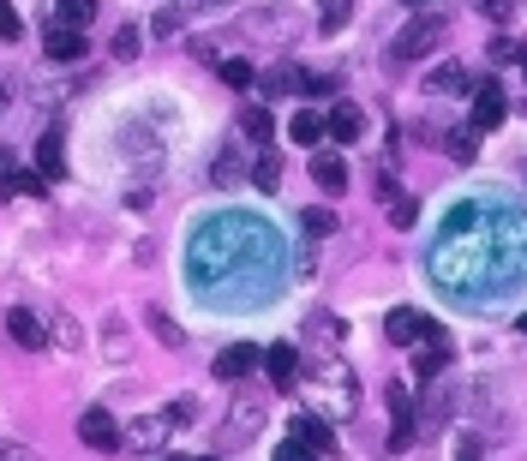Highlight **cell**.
I'll use <instances>...</instances> for the list:
<instances>
[{"label": "cell", "instance_id": "cell-1", "mask_svg": "<svg viewBox=\"0 0 527 461\" xmlns=\"http://www.w3.org/2000/svg\"><path fill=\"white\" fill-rule=\"evenodd\" d=\"M527 270V216L462 204L450 210V228L432 240V282L462 300H492Z\"/></svg>", "mask_w": 527, "mask_h": 461}, {"label": "cell", "instance_id": "cell-2", "mask_svg": "<svg viewBox=\"0 0 527 461\" xmlns=\"http://www.w3.org/2000/svg\"><path fill=\"white\" fill-rule=\"evenodd\" d=\"M186 270H192V294L198 300H234V306H258L282 288V240L246 216H210L192 246H186Z\"/></svg>", "mask_w": 527, "mask_h": 461}, {"label": "cell", "instance_id": "cell-3", "mask_svg": "<svg viewBox=\"0 0 527 461\" xmlns=\"http://www.w3.org/2000/svg\"><path fill=\"white\" fill-rule=\"evenodd\" d=\"M258 432H264V402H258L252 390H240L234 408H228V420L216 426V450H240V444H252Z\"/></svg>", "mask_w": 527, "mask_h": 461}, {"label": "cell", "instance_id": "cell-4", "mask_svg": "<svg viewBox=\"0 0 527 461\" xmlns=\"http://www.w3.org/2000/svg\"><path fill=\"white\" fill-rule=\"evenodd\" d=\"M444 30H450V24H444L438 12H426V18H414V24H408V30H402L396 42H390V66H408V60H426V54H432V48L444 42Z\"/></svg>", "mask_w": 527, "mask_h": 461}, {"label": "cell", "instance_id": "cell-5", "mask_svg": "<svg viewBox=\"0 0 527 461\" xmlns=\"http://www.w3.org/2000/svg\"><path fill=\"white\" fill-rule=\"evenodd\" d=\"M432 330H438V324H432V318H426L420 306H396V312L384 318V336H390L396 348H420V342H426Z\"/></svg>", "mask_w": 527, "mask_h": 461}, {"label": "cell", "instance_id": "cell-6", "mask_svg": "<svg viewBox=\"0 0 527 461\" xmlns=\"http://www.w3.org/2000/svg\"><path fill=\"white\" fill-rule=\"evenodd\" d=\"M300 24H306V18H300L294 6H270V12H252L240 30H252V36H270V42H288V36H300Z\"/></svg>", "mask_w": 527, "mask_h": 461}, {"label": "cell", "instance_id": "cell-7", "mask_svg": "<svg viewBox=\"0 0 527 461\" xmlns=\"http://www.w3.org/2000/svg\"><path fill=\"white\" fill-rule=\"evenodd\" d=\"M504 114H510V96H504V84H498V78L474 84V132H492V126H504Z\"/></svg>", "mask_w": 527, "mask_h": 461}, {"label": "cell", "instance_id": "cell-8", "mask_svg": "<svg viewBox=\"0 0 527 461\" xmlns=\"http://www.w3.org/2000/svg\"><path fill=\"white\" fill-rule=\"evenodd\" d=\"M168 426H174L168 408H162V414H138V420L120 432V444H132V450H162V444H168Z\"/></svg>", "mask_w": 527, "mask_h": 461}, {"label": "cell", "instance_id": "cell-9", "mask_svg": "<svg viewBox=\"0 0 527 461\" xmlns=\"http://www.w3.org/2000/svg\"><path fill=\"white\" fill-rule=\"evenodd\" d=\"M6 330H12L18 348H48V318L30 312V306H12V312H6Z\"/></svg>", "mask_w": 527, "mask_h": 461}, {"label": "cell", "instance_id": "cell-10", "mask_svg": "<svg viewBox=\"0 0 527 461\" xmlns=\"http://www.w3.org/2000/svg\"><path fill=\"white\" fill-rule=\"evenodd\" d=\"M324 120H330V138H336V144H360V138H366V108H360V102H336Z\"/></svg>", "mask_w": 527, "mask_h": 461}, {"label": "cell", "instance_id": "cell-11", "mask_svg": "<svg viewBox=\"0 0 527 461\" xmlns=\"http://www.w3.org/2000/svg\"><path fill=\"white\" fill-rule=\"evenodd\" d=\"M288 138H294V144H300V150H318V144H324V138H330V120H324V114H318V108H312V102H306V108H300V114H294V120H288Z\"/></svg>", "mask_w": 527, "mask_h": 461}, {"label": "cell", "instance_id": "cell-12", "mask_svg": "<svg viewBox=\"0 0 527 461\" xmlns=\"http://www.w3.org/2000/svg\"><path fill=\"white\" fill-rule=\"evenodd\" d=\"M450 360H456V342H450L444 330H432V336L420 342V378H444Z\"/></svg>", "mask_w": 527, "mask_h": 461}, {"label": "cell", "instance_id": "cell-13", "mask_svg": "<svg viewBox=\"0 0 527 461\" xmlns=\"http://www.w3.org/2000/svg\"><path fill=\"white\" fill-rule=\"evenodd\" d=\"M78 438H84L90 450H120V426H114V414H102V408H90V414L78 420Z\"/></svg>", "mask_w": 527, "mask_h": 461}, {"label": "cell", "instance_id": "cell-14", "mask_svg": "<svg viewBox=\"0 0 527 461\" xmlns=\"http://www.w3.org/2000/svg\"><path fill=\"white\" fill-rule=\"evenodd\" d=\"M312 174H318V186H324L330 198L348 192V162H342L336 150H312Z\"/></svg>", "mask_w": 527, "mask_h": 461}, {"label": "cell", "instance_id": "cell-15", "mask_svg": "<svg viewBox=\"0 0 527 461\" xmlns=\"http://www.w3.org/2000/svg\"><path fill=\"white\" fill-rule=\"evenodd\" d=\"M252 366H264V354H258V348H246V342H240V348H222V354H216V378H228V384L252 378Z\"/></svg>", "mask_w": 527, "mask_h": 461}, {"label": "cell", "instance_id": "cell-16", "mask_svg": "<svg viewBox=\"0 0 527 461\" xmlns=\"http://www.w3.org/2000/svg\"><path fill=\"white\" fill-rule=\"evenodd\" d=\"M42 48H48V60H84V30L78 24H54L42 36Z\"/></svg>", "mask_w": 527, "mask_h": 461}, {"label": "cell", "instance_id": "cell-17", "mask_svg": "<svg viewBox=\"0 0 527 461\" xmlns=\"http://www.w3.org/2000/svg\"><path fill=\"white\" fill-rule=\"evenodd\" d=\"M264 366H270V384H276V390H294V384H300V354H294L288 342H276V348L264 354Z\"/></svg>", "mask_w": 527, "mask_h": 461}, {"label": "cell", "instance_id": "cell-18", "mask_svg": "<svg viewBox=\"0 0 527 461\" xmlns=\"http://www.w3.org/2000/svg\"><path fill=\"white\" fill-rule=\"evenodd\" d=\"M390 414H396V432H390V450H408L414 444V402L402 384H390Z\"/></svg>", "mask_w": 527, "mask_h": 461}, {"label": "cell", "instance_id": "cell-19", "mask_svg": "<svg viewBox=\"0 0 527 461\" xmlns=\"http://www.w3.org/2000/svg\"><path fill=\"white\" fill-rule=\"evenodd\" d=\"M294 438H300L312 456H330V450H336V432H330L318 414H300V420H294Z\"/></svg>", "mask_w": 527, "mask_h": 461}, {"label": "cell", "instance_id": "cell-20", "mask_svg": "<svg viewBox=\"0 0 527 461\" xmlns=\"http://www.w3.org/2000/svg\"><path fill=\"white\" fill-rule=\"evenodd\" d=\"M300 66H276V72H264V102H276V96H300Z\"/></svg>", "mask_w": 527, "mask_h": 461}, {"label": "cell", "instance_id": "cell-21", "mask_svg": "<svg viewBox=\"0 0 527 461\" xmlns=\"http://www.w3.org/2000/svg\"><path fill=\"white\" fill-rule=\"evenodd\" d=\"M36 168H42V180H60V174H66V156H60V132H42V144H36Z\"/></svg>", "mask_w": 527, "mask_h": 461}, {"label": "cell", "instance_id": "cell-22", "mask_svg": "<svg viewBox=\"0 0 527 461\" xmlns=\"http://www.w3.org/2000/svg\"><path fill=\"white\" fill-rule=\"evenodd\" d=\"M468 90H474V78L462 66H438L432 72V96H468Z\"/></svg>", "mask_w": 527, "mask_h": 461}, {"label": "cell", "instance_id": "cell-23", "mask_svg": "<svg viewBox=\"0 0 527 461\" xmlns=\"http://www.w3.org/2000/svg\"><path fill=\"white\" fill-rule=\"evenodd\" d=\"M240 132H246L252 144H264V150H270V132H276V120H270V102H264V108H246V114H240Z\"/></svg>", "mask_w": 527, "mask_h": 461}, {"label": "cell", "instance_id": "cell-24", "mask_svg": "<svg viewBox=\"0 0 527 461\" xmlns=\"http://www.w3.org/2000/svg\"><path fill=\"white\" fill-rule=\"evenodd\" d=\"M252 186H258V192H276V186H282V162H276V150H264V156L252 162Z\"/></svg>", "mask_w": 527, "mask_h": 461}, {"label": "cell", "instance_id": "cell-25", "mask_svg": "<svg viewBox=\"0 0 527 461\" xmlns=\"http://www.w3.org/2000/svg\"><path fill=\"white\" fill-rule=\"evenodd\" d=\"M252 78H258L252 60H222V84H228V90H252Z\"/></svg>", "mask_w": 527, "mask_h": 461}, {"label": "cell", "instance_id": "cell-26", "mask_svg": "<svg viewBox=\"0 0 527 461\" xmlns=\"http://www.w3.org/2000/svg\"><path fill=\"white\" fill-rule=\"evenodd\" d=\"M444 150H450L456 162H474V150H480V132H474V126H468V132H450V138H444Z\"/></svg>", "mask_w": 527, "mask_h": 461}, {"label": "cell", "instance_id": "cell-27", "mask_svg": "<svg viewBox=\"0 0 527 461\" xmlns=\"http://www.w3.org/2000/svg\"><path fill=\"white\" fill-rule=\"evenodd\" d=\"M300 228H306V240H324V234H336V210H306Z\"/></svg>", "mask_w": 527, "mask_h": 461}, {"label": "cell", "instance_id": "cell-28", "mask_svg": "<svg viewBox=\"0 0 527 461\" xmlns=\"http://www.w3.org/2000/svg\"><path fill=\"white\" fill-rule=\"evenodd\" d=\"M54 6H60V24H78V30L96 18V0H54Z\"/></svg>", "mask_w": 527, "mask_h": 461}, {"label": "cell", "instance_id": "cell-29", "mask_svg": "<svg viewBox=\"0 0 527 461\" xmlns=\"http://www.w3.org/2000/svg\"><path fill=\"white\" fill-rule=\"evenodd\" d=\"M180 24H186V6H162V12H156V24H150V30H156V36H162V42H168V36H180Z\"/></svg>", "mask_w": 527, "mask_h": 461}, {"label": "cell", "instance_id": "cell-30", "mask_svg": "<svg viewBox=\"0 0 527 461\" xmlns=\"http://www.w3.org/2000/svg\"><path fill=\"white\" fill-rule=\"evenodd\" d=\"M108 54H114V60H132V54H138V30H132V24H120V30H114V42H108Z\"/></svg>", "mask_w": 527, "mask_h": 461}, {"label": "cell", "instance_id": "cell-31", "mask_svg": "<svg viewBox=\"0 0 527 461\" xmlns=\"http://www.w3.org/2000/svg\"><path fill=\"white\" fill-rule=\"evenodd\" d=\"M150 336H156V342H168V348H180V342H186V330H180V324H168L162 312H150Z\"/></svg>", "mask_w": 527, "mask_h": 461}, {"label": "cell", "instance_id": "cell-32", "mask_svg": "<svg viewBox=\"0 0 527 461\" xmlns=\"http://www.w3.org/2000/svg\"><path fill=\"white\" fill-rule=\"evenodd\" d=\"M414 216H420V204L396 192V198H390V222H396V228H414Z\"/></svg>", "mask_w": 527, "mask_h": 461}, {"label": "cell", "instance_id": "cell-33", "mask_svg": "<svg viewBox=\"0 0 527 461\" xmlns=\"http://www.w3.org/2000/svg\"><path fill=\"white\" fill-rule=\"evenodd\" d=\"M24 186V174H18V156L12 150H0V192H18Z\"/></svg>", "mask_w": 527, "mask_h": 461}, {"label": "cell", "instance_id": "cell-34", "mask_svg": "<svg viewBox=\"0 0 527 461\" xmlns=\"http://www.w3.org/2000/svg\"><path fill=\"white\" fill-rule=\"evenodd\" d=\"M330 90H336V78H324V72H306V78H300V96H306V102H312V96H330Z\"/></svg>", "mask_w": 527, "mask_h": 461}, {"label": "cell", "instance_id": "cell-35", "mask_svg": "<svg viewBox=\"0 0 527 461\" xmlns=\"http://www.w3.org/2000/svg\"><path fill=\"white\" fill-rule=\"evenodd\" d=\"M168 420H174V426H192V420H198V402H192V396L168 402Z\"/></svg>", "mask_w": 527, "mask_h": 461}, {"label": "cell", "instance_id": "cell-36", "mask_svg": "<svg viewBox=\"0 0 527 461\" xmlns=\"http://www.w3.org/2000/svg\"><path fill=\"white\" fill-rule=\"evenodd\" d=\"M324 6V30H342L348 24V0H318Z\"/></svg>", "mask_w": 527, "mask_h": 461}, {"label": "cell", "instance_id": "cell-37", "mask_svg": "<svg viewBox=\"0 0 527 461\" xmlns=\"http://www.w3.org/2000/svg\"><path fill=\"white\" fill-rule=\"evenodd\" d=\"M0 36L12 42V36H24V18L12 12V0H0Z\"/></svg>", "mask_w": 527, "mask_h": 461}, {"label": "cell", "instance_id": "cell-38", "mask_svg": "<svg viewBox=\"0 0 527 461\" xmlns=\"http://www.w3.org/2000/svg\"><path fill=\"white\" fill-rule=\"evenodd\" d=\"M492 60L504 66V60H522V42H510V36H492Z\"/></svg>", "mask_w": 527, "mask_h": 461}, {"label": "cell", "instance_id": "cell-39", "mask_svg": "<svg viewBox=\"0 0 527 461\" xmlns=\"http://www.w3.org/2000/svg\"><path fill=\"white\" fill-rule=\"evenodd\" d=\"M234 168H240V156H234V144H228V150H216V180H240Z\"/></svg>", "mask_w": 527, "mask_h": 461}, {"label": "cell", "instance_id": "cell-40", "mask_svg": "<svg viewBox=\"0 0 527 461\" xmlns=\"http://www.w3.org/2000/svg\"><path fill=\"white\" fill-rule=\"evenodd\" d=\"M480 12H486L492 24H510V12H516V6H510V0H480Z\"/></svg>", "mask_w": 527, "mask_h": 461}, {"label": "cell", "instance_id": "cell-41", "mask_svg": "<svg viewBox=\"0 0 527 461\" xmlns=\"http://www.w3.org/2000/svg\"><path fill=\"white\" fill-rule=\"evenodd\" d=\"M276 461H318V456H312V450H306V444H300V438H288V444H282V450H276Z\"/></svg>", "mask_w": 527, "mask_h": 461}, {"label": "cell", "instance_id": "cell-42", "mask_svg": "<svg viewBox=\"0 0 527 461\" xmlns=\"http://www.w3.org/2000/svg\"><path fill=\"white\" fill-rule=\"evenodd\" d=\"M186 12H222V6H234V0H180Z\"/></svg>", "mask_w": 527, "mask_h": 461}, {"label": "cell", "instance_id": "cell-43", "mask_svg": "<svg viewBox=\"0 0 527 461\" xmlns=\"http://www.w3.org/2000/svg\"><path fill=\"white\" fill-rule=\"evenodd\" d=\"M6 102H12V78L0 72V114H6Z\"/></svg>", "mask_w": 527, "mask_h": 461}, {"label": "cell", "instance_id": "cell-44", "mask_svg": "<svg viewBox=\"0 0 527 461\" xmlns=\"http://www.w3.org/2000/svg\"><path fill=\"white\" fill-rule=\"evenodd\" d=\"M402 6H438V0H402Z\"/></svg>", "mask_w": 527, "mask_h": 461}, {"label": "cell", "instance_id": "cell-45", "mask_svg": "<svg viewBox=\"0 0 527 461\" xmlns=\"http://www.w3.org/2000/svg\"><path fill=\"white\" fill-rule=\"evenodd\" d=\"M522 72H527V48H522Z\"/></svg>", "mask_w": 527, "mask_h": 461}]
</instances>
